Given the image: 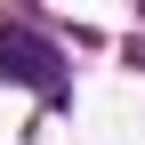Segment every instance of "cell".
Instances as JSON below:
<instances>
[{
	"label": "cell",
	"mask_w": 145,
	"mask_h": 145,
	"mask_svg": "<svg viewBox=\"0 0 145 145\" xmlns=\"http://www.w3.org/2000/svg\"><path fill=\"white\" fill-rule=\"evenodd\" d=\"M0 81H24V89H40V97H65L57 40H40L32 24H0Z\"/></svg>",
	"instance_id": "1"
}]
</instances>
